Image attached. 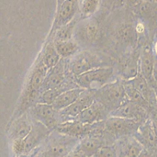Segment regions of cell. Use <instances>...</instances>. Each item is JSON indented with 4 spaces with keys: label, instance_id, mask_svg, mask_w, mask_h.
<instances>
[{
    "label": "cell",
    "instance_id": "obj_1",
    "mask_svg": "<svg viewBox=\"0 0 157 157\" xmlns=\"http://www.w3.org/2000/svg\"><path fill=\"white\" fill-rule=\"evenodd\" d=\"M48 72L49 70L43 64L41 57L39 55L27 75L18 109L16 112V117L18 118L27 113L36 103L42 92V87Z\"/></svg>",
    "mask_w": 157,
    "mask_h": 157
},
{
    "label": "cell",
    "instance_id": "obj_2",
    "mask_svg": "<svg viewBox=\"0 0 157 157\" xmlns=\"http://www.w3.org/2000/svg\"><path fill=\"white\" fill-rule=\"evenodd\" d=\"M79 140L52 131L43 142L42 149L35 157H66L78 144Z\"/></svg>",
    "mask_w": 157,
    "mask_h": 157
},
{
    "label": "cell",
    "instance_id": "obj_3",
    "mask_svg": "<svg viewBox=\"0 0 157 157\" xmlns=\"http://www.w3.org/2000/svg\"><path fill=\"white\" fill-rule=\"evenodd\" d=\"M141 124L132 120L109 116L104 121L103 136L106 144L113 145L120 139L133 136Z\"/></svg>",
    "mask_w": 157,
    "mask_h": 157
},
{
    "label": "cell",
    "instance_id": "obj_4",
    "mask_svg": "<svg viewBox=\"0 0 157 157\" xmlns=\"http://www.w3.org/2000/svg\"><path fill=\"white\" fill-rule=\"evenodd\" d=\"M128 99L123 80H114L95 90V100L112 113Z\"/></svg>",
    "mask_w": 157,
    "mask_h": 157
},
{
    "label": "cell",
    "instance_id": "obj_5",
    "mask_svg": "<svg viewBox=\"0 0 157 157\" xmlns=\"http://www.w3.org/2000/svg\"><path fill=\"white\" fill-rule=\"evenodd\" d=\"M114 70L113 68L100 67L77 75L75 80L78 87L84 90H96L113 82Z\"/></svg>",
    "mask_w": 157,
    "mask_h": 157
},
{
    "label": "cell",
    "instance_id": "obj_6",
    "mask_svg": "<svg viewBox=\"0 0 157 157\" xmlns=\"http://www.w3.org/2000/svg\"><path fill=\"white\" fill-rule=\"evenodd\" d=\"M103 66L104 61L100 56L92 51L86 50L71 57L66 69L67 72L75 77L97 68L106 67Z\"/></svg>",
    "mask_w": 157,
    "mask_h": 157
},
{
    "label": "cell",
    "instance_id": "obj_7",
    "mask_svg": "<svg viewBox=\"0 0 157 157\" xmlns=\"http://www.w3.org/2000/svg\"><path fill=\"white\" fill-rule=\"evenodd\" d=\"M103 129L104 121L95 124H84L76 120H72L59 123L54 130L80 140L81 139L93 133L103 132Z\"/></svg>",
    "mask_w": 157,
    "mask_h": 157
},
{
    "label": "cell",
    "instance_id": "obj_8",
    "mask_svg": "<svg viewBox=\"0 0 157 157\" xmlns=\"http://www.w3.org/2000/svg\"><path fill=\"white\" fill-rule=\"evenodd\" d=\"M28 113L33 121L40 123L51 131H53L62 123L59 112L55 109L52 105L35 103Z\"/></svg>",
    "mask_w": 157,
    "mask_h": 157
},
{
    "label": "cell",
    "instance_id": "obj_9",
    "mask_svg": "<svg viewBox=\"0 0 157 157\" xmlns=\"http://www.w3.org/2000/svg\"><path fill=\"white\" fill-rule=\"evenodd\" d=\"M99 24L95 19H86L76 24L74 32V40L79 46L89 47L96 43L99 36Z\"/></svg>",
    "mask_w": 157,
    "mask_h": 157
},
{
    "label": "cell",
    "instance_id": "obj_10",
    "mask_svg": "<svg viewBox=\"0 0 157 157\" xmlns=\"http://www.w3.org/2000/svg\"><path fill=\"white\" fill-rule=\"evenodd\" d=\"M95 101V90H84L78 99L69 106L59 111L62 123L73 120Z\"/></svg>",
    "mask_w": 157,
    "mask_h": 157
},
{
    "label": "cell",
    "instance_id": "obj_11",
    "mask_svg": "<svg viewBox=\"0 0 157 157\" xmlns=\"http://www.w3.org/2000/svg\"><path fill=\"white\" fill-rule=\"evenodd\" d=\"M148 113L145 109L136 102L127 99L116 109L109 113V116L124 118L143 123L149 119Z\"/></svg>",
    "mask_w": 157,
    "mask_h": 157
},
{
    "label": "cell",
    "instance_id": "obj_12",
    "mask_svg": "<svg viewBox=\"0 0 157 157\" xmlns=\"http://www.w3.org/2000/svg\"><path fill=\"white\" fill-rule=\"evenodd\" d=\"M140 50L133 48L125 54L119 64L122 80H129L137 75L140 72Z\"/></svg>",
    "mask_w": 157,
    "mask_h": 157
},
{
    "label": "cell",
    "instance_id": "obj_13",
    "mask_svg": "<svg viewBox=\"0 0 157 157\" xmlns=\"http://www.w3.org/2000/svg\"><path fill=\"white\" fill-rule=\"evenodd\" d=\"M51 132L52 131L43 124L33 121L32 130L28 136L23 139L24 152L22 155H29L31 152L36 150L38 146L43 144Z\"/></svg>",
    "mask_w": 157,
    "mask_h": 157
},
{
    "label": "cell",
    "instance_id": "obj_14",
    "mask_svg": "<svg viewBox=\"0 0 157 157\" xmlns=\"http://www.w3.org/2000/svg\"><path fill=\"white\" fill-rule=\"evenodd\" d=\"M78 0H65L56 9V14L49 33L59 27L69 23L75 19L78 11Z\"/></svg>",
    "mask_w": 157,
    "mask_h": 157
},
{
    "label": "cell",
    "instance_id": "obj_15",
    "mask_svg": "<svg viewBox=\"0 0 157 157\" xmlns=\"http://www.w3.org/2000/svg\"><path fill=\"white\" fill-rule=\"evenodd\" d=\"M154 62L155 56L152 48L149 45H145L140 49V72L157 94V84L153 78Z\"/></svg>",
    "mask_w": 157,
    "mask_h": 157
},
{
    "label": "cell",
    "instance_id": "obj_16",
    "mask_svg": "<svg viewBox=\"0 0 157 157\" xmlns=\"http://www.w3.org/2000/svg\"><path fill=\"white\" fill-rule=\"evenodd\" d=\"M106 144L103 132L93 133L81 139L73 149L85 157H93L102 146Z\"/></svg>",
    "mask_w": 157,
    "mask_h": 157
},
{
    "label": "cell",
    "instance_id": "obj_17",
    "mask_svg": "<svg viewBox=\"0 0 157 157\" xmlns=\"http://www.w3.org/2000/svg\"><path fill=\"white\" fill-rule=\"evenodd\" d=\"M109 116L108 110L98 101L95 100L86 109L81 112L74 120L84 123V124H95L103 122Z\"/></svg>",
    "mask_w": 157,
    "mask_h": 157
},
{
    "label": "cell",
    "instance_id": "obj_18",
    "mask_svg": "<svg viewBox=\"0 0 157 157\" xmlns=\"http://www.w3.org/2000/svg\"><path fill=\"white\" fill-rule=\"evenodd\" d=\"M66 64L63 59H61L59 63L48 72L42 87V92L54 89H63L67 90L64 86L66 81Z\"/></svg>",
    "mask_w": 157,
    "mask_h": 157
},
{
    "label": "cell",
    "instance_id": "obj_19",
    "mask_svg": "<svg viewBox=\"0 0 157 157\" xmlns=\"http://www.w3.org/2000/svg\"><path fill=\"white\" fill-rule=\"evenodd\" d=\"M142 145L143 148L153 153L157 157V137L152 127L151 119H148L141 124L133 136Z\"/></svg>",
    "mask_w": 157,
    "mask_h": 157
},
{
    "label": "cell",
    "instance_id": "obj_20",
    "mask_svg": "<svg viewBox=\"0 0 157 157\" xmlns=\"http://www.w3.org/2000/svg\"><path fill=\"white\" fill-rule=\"evenodd\" d=\"M116 157H138L144 148L134 136L120 139L114 143Z\"/></svg>",
    "mask_w": 157,
    "mask_h": 157
},
{
    "label": "cell",
    "instance_id": "obj_21",
    "mask_svg": "<svg viewBox=\"0 0 157 157\" xmlns=\"http://www.w3.org/2000/svg\"><path fill=\"white\" fill-rule=\"evenodd\" d=\"M144 97L152 109L157 111V94L140 72L132 79L126 80Z\"/></svg>",
    "mask_w": 157,
    "mask_h": 157
},
{
    "label": "cell",
    "instance_id": "obj_22",
    "mask_svg": "<svg viewBox=\"0 0 157 157\" xmlns=\"http://www.w3.org/2000/svg\"><path fill=\"white\" fill-rule=\"evenodd\" d=\"M132 11L147 26H152L157 23V3L140 0L136 5L134 6Z\"/></svg>",
    "mask_w": 157,
    "mask_h": 157
},
{
    "label": "cell",
    "instance_id": "obj_23",
    "mask_svg": "<svg viewBox=\"0 0 157 157\" xmlns=\"http://www.w3.org/2000/svg\"><path fill=\"white\" fill-rule=\"evenodd\" d=\"M33 126V120L29 113H24L16 120L12 129V137L13 140H23L28 136Z\"/></svg>",
    "mask_w": 157,
    "mask_h": 157
},
{
    "label": "cell",
    "instance_id": "obj_24",
    "mask_svg": "<svg viewBox=\"0 0 157 157\" xmlns=\"http://www.w3.org/2000/svg\"><path fill=\"white\" fill-rule=\"evenodd\" d=\"M83 90L84 89L80 88V87H74V88L65 90L58 96L56 100L52 104V106L59 112L67 108L78 99Z\"/></svg>",
    "mask_w": 157,
    "mask_h": 157
},
{
    "label": "cell",
    "instance_id": "obj_25",
    "mask_svg": "<svg viewBox=\"0 0 157 157\" xmlns=\"http://www.w3.org/2000/svg\"><path fill=\"white\" fill-rule=\"evenodd\" d=\"M39 56L41 57L43 64L46 66L49 71L55 67L62 59L56 49L53 41L49 39L45 44Z\"/></svg>",
    "mask_w": 157,
    "mask_h": 157
},
{
    "label": "cell",
    "instance_id": "obj_26",
    "mask_svg": "<svg viewBox=\"0 0 157 157\" xmlns=\"http://www.w3.org/2000/svg\"><path fill=\"white\" fill-rule=\"evenodd\" d=\"M116 38L119 43L127 46H135L137 41V35L135 25L131 23H125L120 25L116 32Z\"/></svg>",
    "mask_w": 157,
    "mask_h": 157
},
{
    "label": "cell",
    "instance_id": "obj_27",
    "mask_svg": "<svg viewBox=\"0 0 157 157\" xmlns=\"http://www.w3.org/2000/svg\"><path fill=\"white\" fill-rule=\"evenodd\" d=\"M77 20L74 19L69 23L59 27L52 33L49 34V39L53 42L67 41L73 39L74 32L76 26Z\"/></svg>",
    "mask_w": 157,
    "mask_h": 157
},
{
    "label": "cell",
    "instance_id": "obj_28",
    "mask_svg": "<svg viewBox=\"0 0 157 157\" xmlns=\"http://www.w3.org/2000/svg\"><path fill=\"white\" fill-rule=\"evenodd\" d=\"M56 51L62 59L71 58L78 53L80 46L74 39L67 41L53 42Z\"/></svg>",
    "mask_w": 157,
    "mask_h": 157
},
{
    "label": "cell",
    "instance_id": "obj_29",
    "mask_svg": "<svg viewBox=\"0 0 157 157\" xmlns=\"http://www.w3.org/2000/svg\"><path fill=\"white\" fill-rule=\"evenodd\" d=\"M123 86H124L125 92H126V94L127 96L128 99H129V100L132 101V102H136L138 105H140V106L145 109L149 113H153V112L155 113V110H154L151 107L149 102L144 99V97L128 81L123 80Z\"/></svg>",
    "mask_w": 157,
    "mask_h": 157
},
{
    "label": "cell",
    "instance_id": "obj_30",
    "mask_svg": "<svg viewBox=\"0 0 157 157\" xmlns=\"http://www.w3.org/2000/svg\"><path fill=\"white\" fill-rule=\"evenodd\" d=\"M101 0H80L78 3V11L83 19H89L98 10Z\"/></svg>",
    "mask_w": 157,
    "mask_h": 157
},
{
    "label": "cell",
    "instance_id": "obj_31",
    "mask_svg": "<svg viewBox=\"0 0 157 157\" xmlns=\"http://www.w3.org/2000/svg\"><path fill=\"white\" fill-rule=\"evenodd\" d=\"M63 89H54V90H47L43 91L38 97L36 103H43L48 105H52L58 96L65 91Z\"/></svg>",
    "mask_w": 157,
    "mask_h": 157
},
{
    "label": "cell",
    "instance_id": "obj_32",
    "mask_svg": "<svg viewBox=\"0 0 157 157\" xmlns=\"http://www.w3.org/2000/svg\"><path fill=\"white\" fill-rule=\"evenodd\" d=\"M93 157H116L114 145H105L97 151Z\"/></svg>",
    "mask_w": 157,
    "mask_h": 157
},
{
    "label": "cell",
    "instance_id": "obj_33",
    "mask_svg": "<svg viewBox=\"0 0 157 157\" xmlns=\"http://www.w3.org/2000/svg\"><path fill=\"white\" fill-rule=\"evenodd\" d=\"M104 6L109 10L120 8L126 4V0H103Z\"/></svg>",
    "mask_w": 157,
    "mask_h": 157
},
{
    "label": "cell",
    "instance_id": "obj_34",
    "mask_svg": "<svg viewBox=\"0 0 157 157\" xmlns=\"http://www.w3.org/2000/svg\"><path fill=\"white\" fill-rule=\"evenodd\" d=\"M138 157H156L153 153H152L151 152L148 151L147 149H143L142 150V152H140V155Z\"/></svg>",
    "mask_w": 157,
    "mask_h": 157
},
{
    "label": "cell",
    "instance_id": "obj_35",
    "mask_svg": "<svg viewBox=\"0 0 157 157\" xmlns=\"http://www.w3.org/2000/svg\"><path fill=\"white\" fill-rule=\"evenodd\" d=\"M151 121H152V127H153L154 132H155V136L157 137V113H155V114L152 116V119H151Z\"/></svg>",
    "mask_w": 157,
    "mask_h": 157
},
{
    "label": "cell",
    "instance_id": "obj_36",
    "mask_svg": "<svg viewBox=\"0 0 157 157\" xmlns=\"http://www.w3.org/2000/svg\"><path fill=\"white\" fill-rule=\"evenodd\" d=\"M140 0H126V4L131 9L133 8L134 6L136 5Z\"/></svg>",
    "mask_w": 157,
    "mask_h": 157
},
{
    "label": "cell",
    "instance_id": "obj_37",
    "mask_svg": "<svg viewBox=\"0 0 157 157\" xmlns=\"http://www.w3.org/2000/svg\"><path fill=\"white\" fill-rule=\"evenodd\" d=\"M66 157H85V156H83V155H80V154H78V152H75V151L72 150V152H71L69 154V155H66Z\"/></svg>",
    "mask_w": 157,
    "mask_h": 157
},
{
    "label": "cell",
    "instance_id": "obj_38",
    "mask_svg": "<svg viewBox=\"0 0 157 157\" xmlns=\"http://www.w3.org/2000/svg\"><path fill=\"white\" fill-rule=\"evenodd\" d=\"M64 1H65V0H57V7L61 5V4L63 3Z\"/></svg>",
    "mask_w": 157,
    "mask_h": 157
},
{
    "label": "cell",
    "instance_id": "obj_39",
    "mask_svg": "<svg viewBox=\"0 0 157 157\" xmlns=\"http://www.w3.org/2000/svg\"><path fill=\"white\" fill-rule=\"evenodd\" d=\"M143 1H146V2H155V3H157V0H143Z\"/></svg>",
    "mask_w": 157,
    "mask_h": 157
}]
</instances>
